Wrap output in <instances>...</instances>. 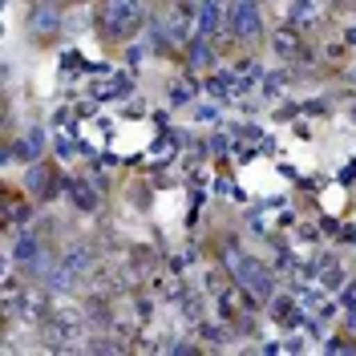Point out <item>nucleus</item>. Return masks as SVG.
Here are the masks:
<instances>
[{
    "instance_id": "obj_1",
    "label": "nucleus",
    "mask_w": 356,
    "mask_h": 356,
    "mask_svg": "<svg viewBox=\"0 0 356 356\" xmlns=\"http://www.w3.org/2000/svg\"><path fill=\"white\" fill-rule=\"evenodd\" d=\"M97 24L106 37H134L142 24V4L138 0H106L97 8Z\"/></svg>"
},
{
    "instance_id": "obj_2",
    "label": "nucleus",
    "mask_w": 356,
    "mask_h": 356,
    "mask_svg": "<svg viewBox=\"0 0 356 356\" xmlns=\"http://www.w3.org/2000/svg\"><path fill=\"white\" fill-rule=\"evenodd\" d=\"M231 29H235V37H243V41H255L259 37V8H255V0H235L231 4Z\"/></svg>"
},
{
    "instance_id": "obj_3",
    "label": "nucleus",
    "mask_w": 356,
    "mask_h": 356,
    "mask_svg": "<svg viewBox=\"0 0 356 356\" xmlns=\"http://www.w3.org/2000/svg\"><path fill=\"white\" fill-rule=\"evenodd\" d=\"M235 267V275L243 280V288L247 291H255V300H267L271 296V275H267L259 264H251V259H239V264H231Z\"/></svg>"
},
{
    "instance_id": "obj_4",
    "label": "nucleus",
    "mask_w": 356,
    "mask_h": 356,
    "mask_svg": "<svg viewBox=\"0 0 356 356\" xmlns=\"http://www.w3.org/2000/svg\"><path fill=\"white\" fill-rule=\"evenodd\" d=\"M24 186H29L33 195H44V191H49V166L33 162V166H29V175H24Z\"/></svg>"
},
{
    "instance_id": "obj_5",
    "label": "nucleus",
    "mask_w": 356,
    "mask_h": 356,
    "mask_svg": "<svg viewBox=\"0 0 356 356\" xmlns=\"http://www.w3.org/2000/svg\"><path fill=\"white\" fill-rule=\"evenodd\" d=\"M275 53H280V57H291V53H296V49H300V37H296V33H291V29H280V33H275Z\"/></svg>"
},
{
    "instance_id": "obj_6",
    "label": "nucleus",
    "mask_w": 356,
    "mask_h": 356,
    "mask_svg": "<svg viewBox=\"0 0 356 356\" xmlns=\"http://www.w3.org/2000/svg\"><path fill=\"white\" fill-rule=\"evenodd\" d=\"M53 24H57V13H53V8H37V13H33V29H37V33H49Z\"/></svg>"
},
{
    "instance_id": "obj_7",
    "label": "nucleus",
    "mask_w": 356,
    "mask_h": 356,
    "mask_svg": "<svg viewBox=\"0 0 356 356\" xmlns=\"http://www.w3.org/2000/svg\"><path fill=\"white\" fill-rule=\"evenodd\" d=\"M316 4H320V0H296V8H291V21H312V17H316Z\"/></svg>"
},
{
    "instance_id": "obj_8",
    "label": "nucleus",
    "mask_w": 356,
    "mask_h": 356,
    "mask_svg": "<svg viewBox=\"0 0 356 356\" xmlns=\"http://www.w3.org/2000/svg\"><path fill=\"white\" fill-rule=\"evenodd\" d=\"M21 154L24 158H37V154H41V134H37V130H29L21 138Z\"/></svg>"
},
{
    "instance_id": "obj_9",
    "label": "nucleus",
    "mask_w": 356,
    "mask_h": 356,
    "mask_svg": "<svg viewBox=\"0 0 356 356\" xmlns=\"http://www.w3.org/2000/svg\"><path fill=\"white\" fill-rule=\"evenodd\" d=\"M73 195H77V207H86V211H89V207H97V195H93V191H89L86 182H81V186H77V191H73Z\"/></svg>"
},
{
    "instance_id": "obj_10",
    "label": "nucleus",
    "mask_w": 356,
    "mask_h": 356,
    "mask_svg": "<svg viewBox=\"0 0 356 356\" xmlns=\"http://www.w3.org/2000/svg\"><path fill=\"white\" fill-rule=\"evenodd\" d=\"M344 304H348V308H356V284H348V288H344Z\"/></svg>"
}]
</instances>
